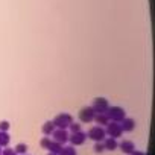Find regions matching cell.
Segmentation results:
<instances>
[{"mask_svg":"<svg viewBox=\"0 0 155 155\" xmlns=\"http://www.w3.org/2000/svg\"><path fill=\"white\" fill-rule=\"evenodd\" d=\"M8 143H9V135L5 131H2L0 132V146H8Z\"/></svg>","mask_w":155,"mask_h":155,"instance_id":"obj_15","label":"cell"},{"mask_svg":"<svg viewBox=\"0 0 155 155\" xmlns=\"http://www.w3.org/2000/svg\"><path fill=\"white\" fill-rule=\"evenodd\" d=\"M79 119L82 120V122H91L93 119H94V111H93V108H82L81 110V113H79Z\"/></svg>","mask_w":155,"mask_h":155,"instance_id":"obj_8","label":"cell"},{"mask_svg":"<svg viewBox=\"0 0 155 155\" xmlns=\"http://www.w3.org/2000/svg\"><path fill=\"white\" fill-rule=\"evenodd\" d=\"M105 137H107L105 129H104L101 125H97V126H94V128H91V129L88 131V138H91V140H94V141H102Z\"/></svg>","mask_w":155,"mask_h":155,"instance_id":"obj_3","label":"cell"},{"mask_svg":"<svg viewBox=\"0 0 155 155\" xmlns=\"http://www.w3.org/2000/svg\"><path fill=\"white\" fill-rule=\"evenodd\" d=\"M58 155H76V150L73 146H65V147H61Z\"/></svg>","mask_w":155,"mask_h":155,"instance_id":"obj_14","label":"cell"},{"mask_svg":"<svg viewBox=\"0 0 155 155\" xmlns=\"http://www.w3.org/2000/svg\"><path fill=\"white\" fill-rule=\"evenodd\" d=\"M9 129V123L8 122H0V131H8Z\"/></svg>","mask_w":155,"mask_h":155,"instance_id":"obj_20","label":"cell"},{"mask_svg":"<svg viewBox=\"0 0 155 155\" xmlns=\"http://www.w3.org/2000/svg\"><path fill=\"white\" fill-rule=\"evenodd\" d=\"M49 155H56V153H53V152H50V153H49Z\"/></svg>","mask_w":155,"mask_h":155,"instance_id":"obj_22","label":"cell"},{"mask_svg":"<svg viewBox=\"0 0 155 155\" xmlns=\"http://www.w3.org/2000/svg\"><path fill=\"white\" fill-rule=\"evenodd\" d=\"M0 155H2V150H0Z\"/></svg>","mask_w":155,"mask_h":155,"instance_id":"obj_23","label":"cell"},{"mask_svg":"<svg viewBox=\"0 0 155 155\" xmlns=\"http://www.w3.org/2000/svg\"><path fill=\"white\" fill-rule=\"evenodd\" d=\"M91 108H93V111H96V113H99V114L107 113V110L110 108V107H108V101L104 99V97H97V99L94 101V104H93Z\"/></svg>","mask_w":155,"mask_h":155,"instance_id":"obj_5","label":"cell"},{"mask_svg":"<svg viewBox=\"0 0 155 155\" xmlns=\"http://www.w3.org/2000/svg\"><path fill=\"white\" fill-rule=\"evenodd\" d=\"M85 138H87V134H84V132H81V131L73 132V135H71V137H68V140H70V143H71L73 146L82 144V143L85 141Z\"/></svg>","mask_w":155,"mask_h":155,"instance_id":"obj_7","label":"cell"},{"mask_svg":"<svg viewBox=\"0 0 155 155\" xmlns=\"http://www.w3.org/2000/svg\"><path fill=\"white\" fill-rule=\"evenodd\" d=\"M120 149H122V152H123V153L131 155V153L135 150V146H134V143H132V141L125 140V141H122V143H120Z\"/></svg>","mask_w":155,"mask_h":155,"instance_id":"obj_9","label":"cell"},{"mask_svg":"<svg viewBox=\"0 0 155 155\" xmlns=\"http://www.w3.org/2000/svg\"><path fill=\"white\" fill-rule=\"evenodd\" d=\"M71 122H73V119H71L70 114H58L53 120V125L58 126L59 129H65L67 126H70Z\"/></svg>","mask_w":155,"mask_h":155,"instance_id":"obj_1","label":"cell"},{"mask_svg":"<svg viewBox=\"0 0 155 155\" xmlns=\"http://www.w3.org/2000/svg\"><path fill=\"white\" fill-rule=\"evenodd\" d=\"M108 119H111L113 122H122L125 119V111L120 108V107H113V108H108Z\"/></svg>","mask_w":155,"mask_h":155,"instance_id":"obj_2","label":"cell"},{"mask_svg":"<svg viewBox=\"0 0 155 155\" xmlns=\"http://www.w3.org/2000/svg\"><path fill=\"white\" fill-rule=\"evenodd\" d=\"M94 120L97 122V125H107V123L110 122V119H108V116H107L105 113H102V114H97V116H94Z\"/></svg>","mask_w":155,"mask_h":155,"instance_id":"obj_13","label":"cell"},{"mask_svg":"<svg viewBox=\"0 0 155 155\" xmlns=\"http://www.w3.org/2000/svg\"><path fill=\"white\" fill-rule=\"evenodd\" d=\"M70 129L73 131V132H78V131H81V125L79 123H70Z\"/></svg>","mask_w":155,"mask_h":155,"instance_id":"obj_19","label":"cell"},{"mask_svg":"<svg viewBox=\"0 0 155 155\" xmlns=\"http://www.w3.org/2000/svg\"><path fill=\"white\" fill-rule=\"evenodd\" d=\"M53 131H55V125H53V122H46L44 126H43V134H44V135H50Z\"/></svg>","mask_w":155,"mask_h":155,"instance_id":"obj_12","label":"cell"},{"mask_svg":"<svg viewBox=\"0 0 155 155\" xmlns=\"http://www.w3.org/2000/svg\"><path fill=\"white\" fill-rule=\"evenodd\" d=\"M108 126H107V131H105V134H108L110 137H113V138H117V137H120L122 135V128H120V123L119 122H111V123H107Z\"/></svg>","mask_w":155,"mask_h":155,"instance_id":"obj_4","label":"cell"},{"mask_svg":"<svg viewBox=\"0 0 155 155\" xmlns=\"http://www.w3.org/2000/svg\"><path fill=\"white\" fill-rule=\"evenodd\" d=\"M104 150H105L104 144H102L101 141H96V144H94V152H96V153H99V152H104Z\"/></svg>","mask_w":155,"mask_h":155,"instance_id":"obj_17","label":"cell"},{"mask_svg":"<svg viewBox=\"0 0 155 155\" xmlns=\"http://www.w3.org/2000/svg\"><path fill=\"white\" fill-rule=\"evenodd\" d=\"M26 149H28V146L23 144V143H20L18 146H15V153H25Z\"/></svg>","mask_w":155,"mask_h":155,"instance_id":"obj_16","label":"cell"},{"mask_svg":"<svg viewBox=\"0 0 155 155\" xmlns=\"http://www.w3.org/2000/svg\"><path fill=\"white\" fill-rule=\"evenodd\" d=\"M117 141H116V138H113V137H110V138H107L105 140V143H104V147L105 149H108V150H114V149H117Z\"/></svg>","mask_w":155,"mask_h":155,"instance_id":"obj_11","label":"cell"},{"mask_svg":"<svg viewBox=\"0 0 155 155\" xmlns=\"http://www.w3.org/2000/svg\"><path fill=\"white\" fill-rule=\"evenodd\" d=\"M122 122H123V123L120 125L122 131H132L134 126H135V122H134L132 119H123Z\"/></svg>","mask_w":155,"mask_h":155,"instance_id":"obj_10","label":"cell"},{"mask_svg":"<svg viewBox=\"0 0 155 155\" xmlns=\"http://www.w3.org/2000/svg\"><path fill=\"white\" fill-rule=\"evenodd\" d=\"M131 155H144V153H143V152H135V150H134Z\"/></svg>","mask_w":155,"mask_h":155,"instance_id":"obj_21","label":"cell"},{"mask_svg":"<svg viewBox=\"0 0 155 155\" xmlns=\"http://www.w3.org/2000/svg\"><path fill=\"white\" fill-rule=\"evenodd\" d=\"M67 134H68V132H67L65 129H58V131H53V132H52L53 140H55L56 143H59V144H64V143L68 141V135H67Z\"/></svg>","mask_w":155,"mask_h":155,"instance_id":"obj_6","label":"cell"},{"mask_svg":"<svg viewBox=\"0 0 155 155\" xmlns=\"http://www.w3.org/2000/svg\"><path fill=\"white\" fill-rule=\"evenodd\" d=\"M50 143H52V140H50V138H47V137H44V138H43V140L40 141V144H41L43 147H46V149H47V147L50 146Z\"/></svg>","mask_w":155,"mask_h":155,"instance_id":"obj_18","label":"cell"}]
</instances>
